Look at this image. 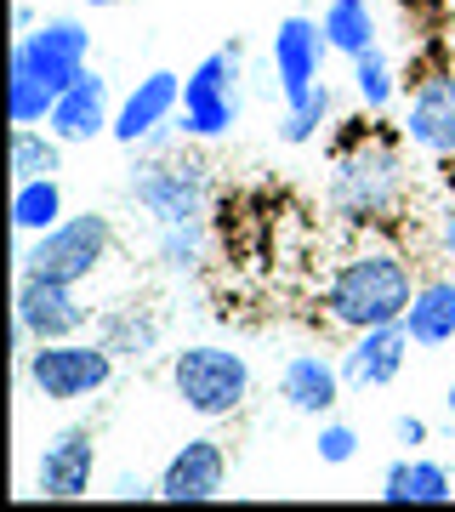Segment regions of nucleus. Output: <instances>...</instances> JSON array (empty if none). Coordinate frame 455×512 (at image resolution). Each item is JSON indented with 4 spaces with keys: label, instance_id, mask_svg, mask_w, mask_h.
Listing matches in <instances>:
<instances>
[{
    "label": "nucleus",
    "instance_id": "obj_17",
    "mask_svg": "<svg viewBox=\"0 0 455 512\" xmlns=\"http://www.w3.org/2000/svg\"><path fill=\"white\" fill-rule=\"evenodd\" d=\"M347 382H342V365L325 359V353H291L285 370H279V399L291 404L296 416H330L342 404Z\"/></svg>",
    "mask_w": 455,
    "mask_h": 512
},
{
    "label": "nucleus",
    "instance_id": "obj_25",
    "mask_svg": "<svg viewBox=\"0 0 455 512\" xmlns=\"http://www.w3.org/2000/svg\"><path fill=\"white\" fill-rule=\"evenodd\" d=\"M330 109H336V97H330V80H319L308 97H296V103H285V120H279V143H313L319 131L330 126Z\"/></svg>",
    "mask_w": 455,
    "mask_h": 512
},
{
    "label": "nucleus",
    "instance_id": "obj_23",
    "mask_svg": "<svg viewBox=\"0 0 455 512\" xmlns=\"http://www.w3.org/2000/svg\"><path fill=\"white\" fill-rule=\"evenodd\" d=\"M319 23H325L330 52H342L347 63L376 46V12H370V0H330Z\"/></svg>",
    "mask_w": 455,
    "mask_h": 512
},
{
    "label": "nucleus",
    "instance_id": "obj_30",
    "mask_svg": "<svg viewBox=\"0 0 455 512\" xmlns=\"http://www.w3.org/2000/svg\"><path fill=\"white\" fill-rule=\"evenodd\" d=\"M438 245H444V256L455 262V205H444V211H438Z\"/></svg>",
    "mask_w": 455,
    "mask_h": 512
},
{
    "label": "nucleus",
    "instance_id": "obj_20",
    "mask_svg": "<svg viewBox=\"0 0 455 512\" xmlns=\"http://www.w3.org/2000/svg\"><path fill=\"white\" fill-rule=\"evenodd\" d=\"M404 330L416 348H444L455 342V279H421L416 302L404 313Z\"/></svg>",
    "mask_w": 455,
    "mask_h": 512
},
{
    "label": "nucleus",
    "instance_id": "obj_28",
    "mask_svg": "<svg viewBox=\"0 0 455 512\" xmlns=\"http://www.w3.org/2000/svg\"><path fill=\"white\" fill-rule=\"evenodd\" d=\"M103 495H114V501H160V484H148V478H137V473H120L114 490H103Z\"/></svg>",
    "mask_w": 455,
    "mask_h": 512
},
{
    "label": "nucleus",
    "instance_id": "obj_4",
    "mask_svg": "<svg viewBox=\"0 0 455 512\" xmlns=\"http://www.w3.org/2000/svg\"><path fill=\"white\" fill-rule=\"evenodd\" d=\"M131 177L126 194L148 211L154 228H171V222H211V200H217V177H211V160L194 154V148H131Z\"/></svg>",
    "mask_w": 455,
    "mask_h": 512
},
{
    "label": "nucleus",
    "instance_id": "obj_19",
    "mask_svg": "<svg viewBox=\"0 0 455 512\" xmlns=\"http://www.w3.org/2000/svg\"><path fill=\"white\" fill-rule=\"evenodd\" d=\"M165 319L160 308H143V302H120V308L97 313V342L114 353V359H148L160 348Z\"/></svg>",
    "mask_w": 455,
    "mask_h": 512
},
{
    "label": "nucleus",
    "instance_id": "obj_26",
    "mask_svg": "<svg viewBox=\"0 0 455 512\" xmlns=\"http://www.w3.org/2000/svg\"><path fill=\"white\" fill-rule=\"evenodd\" d=\"M353 92H359L364 114H382L399 97V74H393V57L382 46H370V52L353 57Z\"/></svg>",
    "mask_w": 455,
    "mask_h": 512
},
{
    "label": "nucleus",
    "instance_id": "obj_24",
    "mask_svg": "<svg viewBox=\"0 0 455 512\" xmlns=\"http://www.w3.org/2000/svg\"><path fill=\"white\" fill-rule=\"evenodd\" d=\"M63 137L40 126H12V183H35V177H57L63 171Z\"/></svg>",
    "mask_w": 455,
    "mask_h": 512
},
{
    "label": "nucleus",
    "instance_id": "obj_8",
    "mask_svg": "<svg viewBox=\"0 0 455 512\" xmlns=\"http://www.w3.org/2000/svg\"><path fill=\"white\" fill-rule=\"evenodd\" d=\"M114 359L103 342H80V336H69V342H35L29 348V359H23V376H29V387H35L46 404H80L91 399V393H103V387L114 382Z\"/></svg>",
    "mask_w": 455,
    "mask_h": 512
},
{
    "label": "nucleus",
    "instance_id": "obj_15",
    "mask_svg": "<svg viewBox=\"0 0 455 512\" xmlns=\"http://www.w3.org/2000/svg\"><path fill=\"white\" fill-rule=\"evenodd\" d=\"M410 330L404 325H376V330H353V342H347V353L336 359L342 365V382L353 387V393H364V387H387L399 382L404 359H410Z\"/></svg>",
    "mask_w": 455,
    "mask_h": 512
},
{
    "label": "nucleus",
    "instance_id": "obj_6",
    "mask_svg": "<svg viewBox=\"0 0 455 512\" xmlns=\"http://www.w3.org/2000/svg\"><path fill=\"white\" fill-rule=\"evenodd\" d=\"M245 46L228 40L217 52H205L194 69L182 74V114L177 126L188 143H217L239 126V103H245Z\"/></svg>",
    "mask_w": 455,
    "mask_h": 512
},
{
    "label": "nucleus",
    "instance_id": "obj_13",
    "mask_svg": "<svg viewBox=\"0 0 455 512\" xmlns=\"http://www.w3.org/2000/svg\"><path fill=\"white\" fill-rule=\"evenodd\" d=\"M177 114H182V74L154 69V74H143V80H137L126 97H120L109 137H114L120 148H143L148 137H154L160 126H171Z\"/></svg>",
    "mask_w": 455,
    "mask_h": 512
},
{
    "label": "nucleus",
    "instance_id": "obj_12",
    "mask_svg": "<svg viewBox=\"0 0 455 512\" xmlns=\"http://www.w3.org/2000/svg\"><path fill=\"white\" fill-rule=\"evenodd\" d=\"M399 131H404V143L421 148V154L455 160V69H438L427 80H416Z\"/></svg>",
    "mask_w": 455,
    "mask_h": 512
},
{
    "label": "nucleus",
    "instance_id": "obj_31",
    "mask_svg": "<svg viewBox=\"0 0 455 512\" xmlns=\"http://www.w3.org/2000/svg\"><path fill=\"white\" fill-rule=\"evenodd\" d=\"M12 29H18V35H29V29H35V6H29V0H18V12H12Z\"/></svg>",
    "mask_w": 455,
    "mask_h": 512
},
{
    "label": "nucleus",
    "instance_id": "obj_10",
    "mask_svg": "<svg viewBox=\"0 0 455 512\" xmlns=\"http://www.w3.org/2000/svg\"><path fill=\"white\" fill-rule=\"evenodd\" d=\"M91 478H97V433L86 421L57 427L52 439L40 444V461H35L40 495L46 501H80V495H91Z\"/></svg>",
    "mask_w": 455,
    "mask_h": 512
},
{
    "label": "nucleus",
    "instance_id": "obj_5",
    "mask_svg": "<svg viewBox=\"0 0 455 512\" xmlns=\"http://www.w3.org/2000/svg\"><path fill=\"white\" fill-rule=\"evenodd\" d=\"M251 359L222 342H188L182 353H171V393L182 399V410H194L205 421H228L245 410L251 399Z\"/></svg>",
    "mask_w": 455,
    "mask_h": 512
},
{
    "label": "nucleus",
    "instance_id": "obj_32",
    "mask_svg": "<svg viewBox=\"0 0 455 512\" xmlns=\"http://www.w3.org/2000/svg\"><path fill=\"white\" fill-rule=\"evenodd\" d=\"M86 6H126V0H86Z\"/></svg>",
    "mask_w": 455,
    "mask_h": 512
},
{
    "label": "nucleus",
    "instance_id": "obj_1",
    "mask_svg": "<svg viewBox=\"0 0 455 512\" xmlns=\"http://www.w3.org/2000/svg\"><path fill=\"white\" fill-rule=\"evenodd\" d=\"M330 217L353 234H387L410 205V171H404V131H359L336 143L325 177Z\"/></svg>",
    "mask_w": 455,
    "mask_h": 512
},
{
    "label": "nucleus",
    "instance_id": "obj_9",
    "mask_svg": "<svg viewBox=\"0 0 455 512\" xmlns=\"http://www.w3.org/2000/svg\"><path fill=\"white\" fill-rule=\"evenodd\" d=\"M12 325L29 330V342H69V336H80V330L91 325V308L80 302V285L18 274V291H12Z\"/></svg>",
    "mask_w": 455,
    "mask_h": 512
},
{
    "label": "nucleus",
    "instance_id": "obj_27",
    "mask_svg": "<svg viewBox=\"0 0 455 512\" xmlns=\"http://www.w3.org/2000/svg\"><path fill=\"white\" fill-rule=\"evenodd\" d=\"M313 450H319L325 467H347V461L359 456V433H353L347 421H325V427H319V439H313Z\"/></svg>",
    "mask_w": 455,
    "mask_h": 512
},
{
    "label": "nucleus",
    "instance_id": "obj_21",
    "mask_svg": "<svg viewBox=\"0 0 455 512\" xmlns=\"http://www.w3.org/2000/svg\"><path fill=\"white\" fill-rule=\"evenodd\" d=\"M63 217H69V200H63V183H57V177H35V183L12 188V228H18L23 239L57 228Z\"/></svg>",
    "mask_w": 455,
    "mask_h": 512
},
{
    "label": "nucleus",
    "instance_id": "obj_2",
    "mask_svg": "<svg viewBox=\"0 0 455 512\" xmlns=\"http://www.w3.org/2000/svg\"><path fill=\"white\" fill-rule=\"evenodd\" d=\"M91 69V29L80 18H46L12 46L6 69V114L12 126H46L57 97Z\"/></svg>",
    "mask_w": 455,
    "mask_h": 512
},
{
    "label": "nucleus",
    "instance_id": "obj_16",
    "mask_svg": "<svg viewBox=\"0 0 455 512\" xmlns=\"http://www.w3.org/2000/svg\"><path fill=\"white\" fill-rule=\"evenodd\" d=\"M109 126H114V97H109V80L97 69L80 74L69 92L57 97L52 120H46V131L63 137V143H91V137H103Z\"/></svg>",
    "mask_w": 455,
    "mask_h": 512
},
{
    "label": "nucleus",
    "instance_id": "obj_3",
    "mask_svg": "<svg viewBox=\"0 0 455 512\" xmlns=\"http://www.w3.org/2000/svg\"><path fill=\"white\" fill-rule=\"evenodd\" d=\"M421 279L410 274V256L399 245H382L376 234H364V245L336 262L325 274V313L342 330H376V325H404V313L416 302Z\"/></svg>",
    "mask_w": 455,
    "mask_h": 512
},
{
    "label": "nucleus",
    "instance_id": "obj_14",
    "mask_svg": "<svg viewBox=\"0 0 455 512\" xmlns=\"http://www.w3.org/2000/svg\"><path fill=\"white\" fill-rule=\"evenodd\" d=\"M154 484H160V501H177V507L217 501L228 490V450H222V439H211V433L188 439L177 456L165 461V473Z\"/></svg>",
    "mask_w": 455,
    "mask_h": 512
},
{
    "label": "nucleus",
    "instance_id": "obj_22",
    "mask_svg": "<svg viewBox=\"0 0 455 512\" xmlns=\"http://www.w3.org/2000/svg\"><path fill=\"white\" fill-rule=\"evenodd\" d=\"M205 251H211V222H171V228H154V262L165 274H200Z\"/></svg>",
    "mask_w": 455,
    "mask_h": 512
},
{
    "label": "nucleus",
    "instance_id": "obj_18",
    "mask_svg": "<svg viewBox=\"0 0 455 512\" xmlns=\"http://www.w3.org/2000/svg\"><path fill=\"white\" fill-rule=\"evenodd\" d=\"M387 507H438V501H450L455 495V478L444 461H427V456H399L393 467L382 473V490H376Z\"/></svg>",
    "mask_w": 455,
    "mask_h": 512
},
{
    "label": "nucleus",
    "instance_id": "obj_29",
    "mask_svg": "<svg viewBox=\"0 0 455 512\" xmlns=\"http://www.w3.org/2000/svg\"><path fill=\"white\" fill-rule=\"evenodd\" d=\"M393 439L416 450V444H427V439H433V427H427L421 416H399V421H393Z\"/></svg>",
    "mask_w": 455,
    "mask_h": 512
},
{
    "label": "nucleus",
    "instance_id": "obj_7",
    "mask_svg": "<svg viewBox=\"0 0 455 512\" xmlns=\"http://www.w3.org/2000/svg\"><path fill=\"white\" fill-rule=\"evenodd\" d=\"M114 251V222L103 211H80V217H63L57 228L35 234L18 251V274L35 279H63V285H80L91 279Z\"/></svg>",
    "mask_w": 455,
    "mask_h": 512
},
{
    "label": "nucleus",
    "instance_id": "obj_11",
    "mask_svg": "<svg viewBox=\"0 0 455 512\" xmlns=\"http://www.w3.org/2000/svg\"><path fill=\"white\" fill-rule=\"evenodd\" d=\"M325 57H330L325 23L302 18V12L279 18V29H273V80H279V97L285 103L308 97L325 80Z\"/></svg>",
    "mask_w": 455,
    "mask_h": 512
},
{
    "label": "nucleus",
    "instance_id": "obj_33",
    "mask_svg": "<svg viewBox=\"0 0 455 512\" xmlns=\"http://www.w3.org/2000/svg\"><path fill=\"white\" fill-rule=\"evenodd\" d=\"M444 404H450V416H455V382H450V393H444Z\"/></svg>",
    "mask_w": 455,
    "mask_h": 512
}]
</instances>
